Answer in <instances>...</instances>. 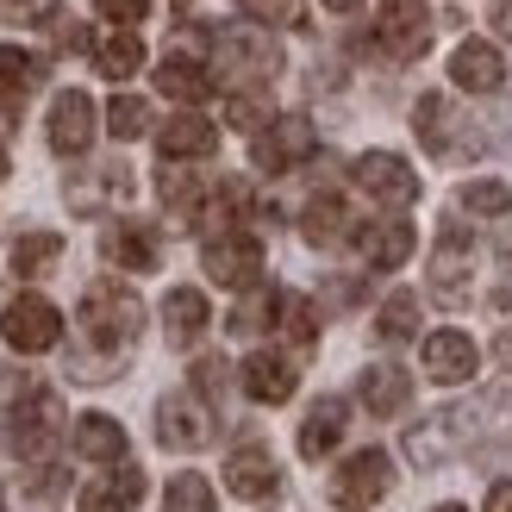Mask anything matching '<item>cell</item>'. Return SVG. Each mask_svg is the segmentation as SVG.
Listing matches in <instances>:
<instances>
[{
	"mask_svg": "<svg viewBox=\"0 0 512 512\" xmlns=\"http://www.w3.org/2000/svg\"><path fill=\"white\" fill-rule=\"evenodd\" d=\"M75 319H82V338L113 363V356H125V350L138 344V331H144V300L125 288V281H94V288L82 294V313H75Z\"/></svg>",
	"mask_w": 512,
	"mask_h": 512,
	"instance_id": "1",
	"label": "cell"
},
{
	"mask_svg": "<svg viewBox=\"0 0 512 512\" xmlns=\"http://www.w3.org/2000/svg\"><path fill=\"white\" fill-rule=\"evenodd\" d=\"M213 57H219V69H225V82L244 94V88L275 82V69H281V44H275L269 32H256V25H232V32H219V38H213Z\"/></svg>",
	"mask_w": 512,
	"mask_h": 512,
	"instance_id": "2",
	"label": "cell"
},
{
	"mask_svg": "<svg viewBox=\"0 0 512 512\" xmlns=\"http://www.w3.org/2000/svg\"><path fill=\"white\" fill-rule=\"evenodd\" d=\"M63 431H69L63 425V400L50 388H38L19 413H7V450L19 463H50V450L63 444Z\"/></svg>",
	"mask_w": 512,
	"mask_h": 512,
	"instance_id": "3",
	"label": "cell"
},
{
	"mask_svg": "<svg viewBox=\"0 0 512 512\" xmlns=\"http://www.w3.org/2000/svg\"><path fill=\"white\" fill-rule=\"evenodd\" d=\"M319 150V132H313V119L306 113H275L263 132H256V144H250V163L263 169V175H288V169H300L306 157Z\"/></svg>",
	"mask_w": 512,
	"mask_h": 512,
	"instance_id": "4",
	"label": "cell"
},
{
	"mask_svg": "<svg viewBox=\"0 0 512 512\" xmlns=\"http://www.w3.org/2000/svg\"><path fill=\"white\" fill-rule=\"evenodd\" d=\"M388 488H394L388 450H356V456H344V463L331 469V506L338 512H369V506H381Z\"/></svg>",
	"mask_w": 512,
	"mask_h": 512,
	"instance_id": "5",
	"label": "cell"
},
{
	"mask_svg": "<svg viewBox=\"0 0 512 512\" xmlns=\"http://www.w3.org/2000/svg\"><path fill=\"white\" fill-rule=\"evenodd\" d=\"M0 338H7L19 356H44V350H57V338H63V313L44 294H13L7 313H0Z\"/></svg>",
	"mask_w": 512,
	"mask_h": 512,
	"instance_id": "6",
	"label": "cell"
},
{
	"mask_svg": "<svg viewBox=\"0 0 512 512\" xmlns=\"http://www.w3.org/2000/svg\"><path fill=\"white\" fill-rule=\"evenodd\" d=\"M375 44L394 63H413L431 50V7L425 0H381L375 7Z\"/></svg>",
	"mask_w": 512,
	"mask_h": 512,
	"instance_id": "7",
	"label": "cell"
},
{
	"mask_svg": "<svg viewBox=\"0 0 512 512\" xmlns=\"http://www.w3.org/2000/svg\"><path fill=\"white\" fill-rule=\"evenodd\" d=\"M200 269H207V281H219V288L250 294L256 281H263V244H256L250 232L207 238V250H200Z\"/></svg>",
	"mask_w": 512,
	"mask_h": 512,
	"instance_id": "8",
	"label": "cell"
},
{
	"mask_svg": "<svg viewBox=\"0 0 512 512\" xmlns=\"http://www.w3.org/2000/svg\"><path fill=\"white\" fill-rule=\"evenodd\" d=\"M350 175H356V188H363L375 207H413L419 200V175H413L406 157H394V150H363Z\"/></svg>",
	"mask_w": 512,
	"mask_h": 512,
	"instance_id": "9",
	"label": "cell"
},
{
	"mask_svg": "<svg viewBox=\"0 0 512 512\" xmlns=\"http://www.w3.org/2000/svg\"><path fill=\"white\" fill-rule=\"evenodd\" d=\"M213 431H219V425H213V406L200 400L194 388L157 400V438H163V450H207Z\"/></svg>",
	"mask_w": 512,
	"mask_h": 512,
	"instance_id": "10",
	"label": "cell"
},
{
	"mask_svg": "<svg viewBox=\"0 0 512 512\" xmlns=\"http://www.w3.org/2000/svg\"><path fill=\"white\" fill-rule=\"evenodd\" d=\"M94 125H100V113H94V100L82 88H63L57 100H50L44 132H50V150H57V157H82V150L94 144Z\"/></svg>",
	"mask_w": 512,
	"mask_h": 512,
	"instance_id": "11",
	"label": "cell"
},
{
	"mask_svg": "<svg viewBox=\"0 0 512 512\" xmlns=\"http://www.w3.org/2000/svg\"><path fill=\"white\" fill-rule=\"evenodd\" d=\"M419 356H425V375L444 381V388H463V381L475 375V363H481V350H475L469 331H431Z\"/></svg>",
	"mask_w": 512,
	"mask_h": 512,
	"instance_id": "12",
	"label": "cell"
},
{
	"mask_svg": "<svg viewBox=\"0 0 512 512\" xmlns=\"http://www.w3.org/2000/svg\"><path fill=\"white\" fill-rule=\"evenodd\" d=\"M450 82L463 88V94H494L506 82V57L494 44H481V38H463L450 50Z\"/></svg>",
	"mask_w": 512,
	"mask_h": 512,
	"instance_id": "13",
	"label": "cell"
},
{
	"mask_svg": "<svg viewBox=\"0 0 512 512\" xmlns=\"http://www.w3.org/2000/svg\"><path fill=\"white\" fill-rule=\"evenodd\" d=\"M100 256H107L113 269H132V275H150L157 269V232L150 225H132V219H119V225H107L100 232Z\"/></svg>",
	"mask_w": 512,
	"mask_h": 512,
	"instance_id": "14",
	"label": "cell"
},
{
	"mask_svg": "<svg viewBox=\"0 0 512 512\" xmlns=\"http://www.w3.org/2000/svg\"><path fill=\"white\" fill-rule=\"evenodd\" d=\"M431 288H438V300H469V232L463 225H444V238H438V256H431Z\"/></svg>",
	"mask_w": 512,
	"mask_h": 512,
	"instance_id": "15",
	"label": "cell"
},
{
	"mask_svg": "<svg viewBox=\"0 0 512 512\" xmlns=\"http://www.w3.org/2000/svg\"><path fill=\"white\" fill-rule=\"evenodd\" d=\"M157 150H163V163H200L219 150V125L200 119V113H175L157 132Z\"/></svg>",
	"mask_w": 512,
	"mask_h": 512,
	"instance_id": "16",
	"label": "cell"
},
{
	"mask_svg": "<svg viewBox=\"0 0 512 512\" xmlns=\"http://www.w3.org/2000/svg\"><path fill=\"white\" fill-rule=\"evenodd\" d=\"M225 488H232L238 500H269L281 488V469H275V456L263 444H244L225 456Z\"/></svg>",
	"mask_w": 512,
	"mask_h": 512,
	"instance_id": "17",
	"label": "cell"
},
{
	"mask_svg": "<svg viewBox=\"0 0 512 512\" xmlns=\"http://www.w3.org/2000/svg\"><path fill=\"white\" fill-rule=\"evenodd\" d=\"M238 381H244V394L250 400H263V406H281V400H294V363L288 356H275V350H250L244 356V369H238Z\"/></svg>",
	"mask_w": 512,
	"mask_h": 512,
	"instance_id": "18",
	"label": "cell"
},
{
	"mask_svg": "<svg viewBox=\"0 0 512 512\" xmlns=\"http://www.w3.org/2000/svg\"><path fill=\"white\" fill-rule=\"evenodd\" d=\"M413 225L406 219H369V225H356V250H363V263L369 269H400L406 256H413Z\"/></svg>",
	"mask_w": 512,
	"mask_h": 512,
	"instance_id": "19",
	"label": "cell"
},
{
	"mask_svg": "<svg viewBox=\"0 0 512 512\" xmlns=\"http://www.w3.org/2000/svg\"><path fill=\"white\" fill-rule=\"evenodd\" d=\"M69 444H75L82 463H100V469H119L125 463V425L107 419V413H82L75 431H69Z\"/></svg>",
	"mask_w": 512,
	"mask_h": 512,
	"instance_id": "20",
	"label": "cell"
},
{
	"mask_svg": "<svg viewBox=\"0 0 512 512\" xmlns=\"http://www.w3.org/2000/svg\"><path fill=\"white\" fill-rule=\"evenodd\" d=\"M344 425H350V406H344L338 394H325L313 413L300 419V456H306V463L331 456V450H338V438H344Z\"/></svg>",
	"mask_w": 512,
	"mask_h": 512,
	"instance_id": "21",
	"label": "cell"
},
{
	"mask_svg": "<svg viewBox=\"0 0 512 512\" xmlns=\"http://www.w3.org/2000/svg\"><path fill=\"white\" fill-rule=\"evenodd\" d=\"M63 194H69L75 213H100V207H113V200L132 194V169H125V163H100V169L82 175V182H69Z\"/></svg>",
	"mask_w": 512,
	"mask_h": 512,
	"instance_id": "22",
	"label": "cell"
},
{
	"mask_svg": "<svg viewBox=\"0 0 512 512\" xmlns=\"http://www.w3.org/2000/svg\"><path fill=\"white\" fill-rule=\"evenodd\" d=\"M300 238L313 244V250H331V244L356 238V225H350V207H344L338 194H313V200H306V213H300Z\"/></svg>",
	"mask_w": 512,
	"mask_h": 512,
	"instance_id": "23",
	"label": "cell"
},
{
	"mask_svg": "<svg viewBox=\"0 0 512 512\" xmlns=\"http://www.w3.org/2000/svg\"><path fill=\"white\" fill-rule=\"evenodd\" d=\"M157 88L169 100H182V107H200V100L213 94V69L200 57H182V50H169V57L157 63Z\"/></svg>",
	"mask_w": 512,
	"mask_h": 512,
	"instance_id": "24",
	"label": "cell"
},
{
	"mask_svg": "<svg viewBox=\"0 0 512 512\" xmlns=\"http://www.w3.org/2000/svg\"><path fill=\"white\" fill-rule=\"evenodd\" d=\"M356 400H363L375 419H394L400 406L413 400V381H406V369H394V363H375V369H363V381H356Z\"/></svg>",
	"mask_w": 512,
	"mask_h": 512,
	"instance_id": "25",
	"label": "cell"
},
{
	"mask_svg": "<svg viewBox=\"0 0 512 512\" xmlns=\"http://www.w3.org/2000/svg\"><path fill=\"white\" fill-rule=\"evenodd\" d=\"M144 500V475L132 463H119L107 481H88L82 488V512H132Z\"/></svg>",
	"mask_w": 512,
	"mask_h": 512,
	"instance_id": "26",
	"label": "cell"
},
{
	"mask_svg": "<svg viewBox=\"0 0 512 512\" xmlns=\"http://www.w3.org/2000/svg\"><path fill=\"white\" fill-rule=\"evenodd\" d=\"M207 294L200 288H169L163 294V331H169V344H194L200 331H207Z\"/></svg>",
	"mask_w": 512,
	"mask_h": 512,
	"instance_id": "27",
	"label": "cell"
},
{
	"mask_svg": "<svg viewBox=\"0 0 512 512\" xmlns=\"http://www.w3.org/2000/svg\"><path fill=\"white\" fill-rule=\"evenodd\" d=\"M413 132H419V144L431 150V157H450L456 150V107L444 94H425L413 107Z\"/></svg>",
	"mask_w": 512,
	"mask_h": 512,
	"instance_id": "28",
	"label": "cell"
},
{
	"mask_svg": "<svg viewBox=\"0 0 512 512\" xmlns=\"http://www.w3.org/2000/svg\"><path fill=\"white\" fill-rule=\"evenodd\" d=\"M157 194H163V207L182 219V225H194L200 200H207V182H200L194 169H182V163H163V169H157Z\"/></svg>",
	"mask_w": 512,
	"mask_h": 512,
	"instance_id": "29",
	"label": "cell"
},
{
	"mask_svg": "<svg viewBox=\"0 0 512 512\" xmlns=\"http://www.w3.org/2000/svg\"><path fill=\"white\" fill-rule=\"evenodd\" d=\"M94 63H100L107 82H132V75L144 69V38L138 32H107L94 44Z\"/></svg>",
	"mask_w": 512,
	"mask_h": 512,
	"instance_id": "30",
	"label": "cell"
},
{
	"mask_svg": "<svg viewBox=\"0 0 512 512\" xmlns=\"http://www.w3.org/2000/svg\"><path fill=\"white\" fill-rule=\"evenodd\" d=\"M375 338L381 344H406V338H419V294H388L381 300V313H375Z\"/></svg>",
	"mask_w": 512,
	"mask_h": 512,
	"instance_id": "31",
	"label": "cell"
},
{
	"mask_svg": "<svg viewBox=\"0 0 512 512\" xmlns=\"http://www.w3.org/2000/svg\"><path fill=\"white\" fill-rule=\"evenodd\" d=\"M275 325L288 331V344H300V350H313V344H319V306L306 300V294H281Z\"/></svg>",
	"mask_w": 512,
	"mask_h": 512,
	"instance_id": "32",
	"label": "cell"
},
{
	"mask_svg": "<svg viewBox=\"0 0 512 512\" xmlns=\"http://www.w3.org/2000/svg\"><path fill=\"white\" fill-rule=\"evenodd\" d=\"M57 256H63V238H57V232H25V238L13 244V275H19V281H38L50 263H57Z\"/></svg>",
	"mask_w": 512,
	"mask_h": 512,
	"instance_id": "33",
	"label": "cell"
},
{
	"mask_svg": "<svg viewBox=\"0 0 512 512\" xmlns=\"http://www.w3.org/2000/svg\"><path fill=\"white\" fill-rule=\"evenodd\" d=\"M44 82V63L19 44H0V94H32Z\"/></svg>",
	"mask_w": 512,
	"mask_h": 512,
	"instance_id": "34",
	"label": "cell"
},
{
	"mask_svg": "<svg viewBox=\"0 0 512 512\" xmlns=\"http://www.w3.org/2000/svg\"><path fill=\"white\" fill-rule=\"evenodd\" d=\"M107 132H113L119 144L144 138V132H150V100H138V94H113V100H107Z\"/></svg>",
	"mask_w": 512,
	"mask_h": 512,
	"instance_id": "35",
	"label": "cell"
},
{
	"mask_svg": "<svg viewBox=\"0 0 512 512\" xmlns=\"http://www.w3.org/2000/svg\"><path fill=\"white\" fill-rule=\"evenodd\" d=\"M219 500H213V481L207 475H194V469H182L169 481V494H163V512H213Z\"/></svg>",
	"mask_w": 512,
	"mask_h": 512,
	"instance_id": "36",
	"label": "cell"
},
{
	"mask_svg": "<svg viewBox=\"0 0 512 512\" xmlns=\"http://www.w3.org/2000/svg\"><path fill=\"white\" fill-rule=\"evenodd\" d=\"M456 200H463V213H481V219L512 213V194H506V182H494V175H488V182H463Z\"/></svg>",
	"mask_w": 512,
	"mask_h": 512,
	"instance_id": "37",
	"label": "cell"
},
{
	"mask_svg": "<svg viewBox=\"0 0 512 512\" xmlns=\"http://www.w3.org/2000/svg\"><path fill=\"white\" fill-rule=\"evenodd\" d=\"M238 7H244V13H250V19L269 32V25H300L306 0H238Z\"/></svg>",
	"mask_w": 512,
	"mask_h": 512,
	"instance_id": "38",
	"label": "cell"
},
{
	"mask_svg": "<svg viewBox=\"0 0 512 512\" xmlns=\"http://www.w3.org/2000/svg\"><path fill=\"white\" fill-rule=\"evenodd\" d=\"M275 306H281V294H263V288H250V300L232 313V331H263V325H275Z\"/></svg>",
	"mask_w": 512,
	"mask_h": 512,
	"instance_id": "39",
	"label": "cell"
},
{
	"mask_svg": "<svg viewBox=\"0 0 512 512\" xmlns=\"http://www.w3.org/2000/svg\"><path fill=\"white\" fill-rule=\"evenodd\" d=\"M38 394V381L25 375V369H13V363H0V413H19L25 400Z\"/></svg>",
	"mask_w": 512,
	"mask_h": 512,
	"instance_id": "40",
	"label": "cell"
},
{
	"mask_svg": "<svg viewBox=\"0 0 512 512\" xmlns=\"http://www.w3.org/2000/svg\"><path fill=\"white\" fill-rule=\"evenodd\" d=\"M0 19L7 25H50L57 19V0H0Z\"/></svg>",
	"mask_w": 512,
	"mask_h": 512,
	"instance_id": "41",
	"label": "cell"
},
{
	"mask_svg": "<svg viewBox=\"0 0 512 512\" xmlns=\"http://www.w3.org/2000/svg\"><path fill=\"white\" fill-rule=\"evenodd\" d=\"M225 113H232V125H238V132H263V125L275 119V113H269L256 94H232V107H225Z\"/></svg>",
	"mask_w": 512,
	"mask_h": 512,
	"instance_id": "42",
	"label": "cell"
},
{
	"mask_svg": "<svg viewBox=\"0 0 512 512\" xmlns=\"http://www.w3.org/2000/svg\"><path fill=\"white\" fill-rule=\"evenodd\" d=\"M94 7H100V19H113L119 32H132V25L150 13V0H94Z\"/></svg>",
	"mask_w": 512,
	"mask_h": 512,
	"instance_id": "43",
	"label": "cell"
},
{
	"mask_svg": "<svg viewBox=\"0 0 512 512\" xmlns=\"http://www.w3.org/2000/svg\"><path fill=\"white\" fill-rule=\"evenodd\" d=\"M219 388H225V363H219V356H200V363H194V394L207 400V394H219Z\"/></svg>",
	"mask_w": 512,
	"mask_h": 512,
	"instance_id": "44",
	"label": "cell"
},
{
	"mask_svg": "<svg viewBox=\"0 0 512 512\" xmlns=\"http://www.w3.org/2000/svg\"><path fill=\"white\" fill-rule=\"evenodd\" d=\"M488 512H512V481H494L488 488Z\"/></svg>",
	"mask_w": 512,
	"mask_h": 512,
	"instance_id": "45",
	"label": "cell"
},
{
	"mask_svg": "<svg viewBox=\"0 0 512 512\" xmlns=\"http://www.w3.org/2000/svg\"><path fill=\"white\" fill-rule=\"evenodd\" d=\"M494 32L512 38V0H494Z\"/></svg>",
	"mask_w": 512,
	"mask_h": 512,
	"instance_id": "46",
	"label": "cell"
},
{
	"mask_svg": "<svg viewBox=\"0 0 512 512\" xmlns=\"http://www.w3.org/2000/svg\"><path fill=\"white\" fill-rule=\"evenodd\" d=\"M494 356H500V363H506V369H512V331H506V338H500V344H494Z\"/></svg>",
	"mask_w": 512,
	"mask_h": 512,
	"instance_id": "47",
	"label": "cell"
},
{
	"mask_svg": "<svg viewBox=\"0 0 512 512\" xmlns=\"http://www.w3.org/2000/svg\"><path fill=\"white\" fill-rule=\"evenodd\" d=\"M325 7H331V13H350V7H363V0H325Z\"/></svg>",
	"mask_w": 512,
	"mask_h": 512,
	"instance_id": "48",
	"label": "cell"
},
{
	"mask_svg": "<svg viewBox=\"0 0 512 512\" xmlns=\"http://www.w3.org/2000/svg\"><path fill=\"white\" fill-rule=\"evenodd\" d=\"M7 169H13V163H7V150H0V182H7Z\"/></svg>",
	"mask_w": 512,
	"mask_h": 512,
	"instance_id": "49",
	"label": "cell"
},
{
	"mask_svg": "<svg viewBox=\"0 0 512 512\" xmlns=\"http://www.w3.org/2000/svg\"><path fill=\"white\" fill-rule=\"evenodd\" d=\"M438 512H469V506H438Z\"/></svg>",
	"mask_w": 512,
	"mask_h": 512,
	"instance_id": "50",
	"label": "cell"
}]
</instances>
